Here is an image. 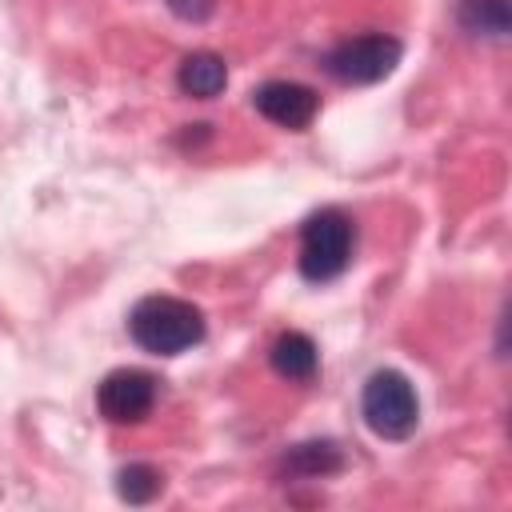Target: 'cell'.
<instances>
[{
    "instance_id": "6da1fadb",
    "label": "cell",
    "mask_w": 512,
    "mask_h": 512,
    "mask_svg": "<svg viewBox=\"0 0 512 512\" xmlns=\"http://www.w3.org/2000/svg\"><path fill=\"white\" fill-rule=\"evenodd\" d=\"M128 332L152 356H180L204 340V312L180 296H144L128 312Z\"/></svg>"
},
{
    "instance_id": "7a4b0ae2",
    "label": "cell",
    "mask_w": 512,
    "mask_h": 512,
    "mask_svg": "<svg viewBox=\"0 0 512 512\" xmlns=\"http://www.w3.org/2000/svg\"><path fill=\"white\" fill-rule=\"evenodd\" d=\"M352 244H356V228L352 216L340 208H320L304 220L300 232V272L312 284L336 280L348 264H352Z\"/></svg>"
},
{
    "instance_id": "3957f363",
    "label": "cell",
    "mask_w": 512,
    "mask_h": 512,
    "mask_svg": "<svg viewBox=\"0 0 512 512\" xmlns=\"http://www.w3.org/2000/svg\"><path fill=\"white\" fill-rule=\"evenodd\" d=\"M360 416L364 424L380 436V440H404L416 432L420 424V400L416 388L404 372L396 368H380L368 376L364 392H360Z\"/></svg>"
},
{
    "instance_id": "277c9868",
    "label": "cell",
    "mask_w": 512,
    "mask_h": 512,
    "mask_svg": "<svg viewBox=\"0 0 512 512\" xmlns=\"http://www.w3.org/2000/svg\"><path fill=\"white\" fill-rule=\"evenodd\" d=\"M400 40L396 36H384V32H364V36H352L344 44H336L328 56H324V68L340 80V84H376L384 76L396 72L400 64Z\"/></svg>"
},
{
    "instance_id": "5b68a950",
    "label": "cell",
    "mask_w": 512,
    "mask_h": 512,
    "mask_svg": "<svg viewBox=\"0 0 512 512\" xmlns=\"http://www.w3.org/2000/svg\"><path fill=\"white\" fill-rule=\"evenodd\" d=\"M160 380L144 368H116L96 388V408L112 424H136L156 408Z\"/></svg>"
},
{
    "instance_id": "8992f818",
    "label": "cell",
    "mask_w": 512,
    "mask_h": 512,
    "mask_svg": "<svg viewBox=\"0 0 512 512\" xmlns=\"http://www.w3.org/2000/svg\"><path fill=\"white\" fill-rule=\"evenodd\" d=\"M252 104H256V112L264 120H272L280 128H292V132L308 128L316 120V112H320V96L312 88L296 84V80H268V84H260L252 92Z\"/></svg>"
},
{
    "instance_id": "52a82bcc",
    "label": "cell",
    "mask_w": 512,
    "mask_h": 512,
    "mask_svg": "<svg viewBox=\"0 0 512 512\" xmlns=\"http://www.w3.org/2000/svg\"><path fill=\"white\" fill-rule=\"evenodd\" d=\"M176 80H180V88H184L188 96H196V100H212V96L224 92V84H228V68H224V60H220L216 52H192V56H184Z\"/></svg>"
},
{
    "instance_id": "ba28073f",
    "label": "cell",
    "mask_w": 512,
    "mask_h": 512,
    "mask_svg": "<svg viewBox=\"0 0 512 512\" xmlns=\"http://www.w3.org/2000/svg\"><path fill=\"white\" fill-rule=\"evenodd\" d=\"M272 368H276L284 380H312L316 368H320V352H316L312 336H304V332H284V336L272 344Z\"/></svg>"
},
{
    "instance_id": "9c48e42d",
    "label": "cell",
    "mask_w": 512,
    "mask_h": 512,
    "mask_svg": "<svg viewBox=\"0 0 512 512\" xmlns=\"http://www.w3.org/2000/svg\"><path fill=\"white\" fill-rule=\"evenodd\" d=\"M460 20L476 36H504L508 32V0H464Z\"/></svg>"
},
{
    "instance_id": "30bf717a",
    "label": "cell",
    "mask_w": 512,
    "mask_h": 512,
    "mask_svg": "<svg viewBox=\"0 0 512 512\" xmlns=\"http://www.w3.org/2000/svg\"><path fill=\"white\" fill-rule=\"evenodd\" d=\"M120 496L128 500V504H148L152 496H160V488H164V476L152 468V464H128L124 472H120Z\"/></svg>"
},
{
    "instance_id": "8fae6325",
    "label": "cell",
    "mask_w": 512,
    "mask_h": 512,
    "mask_svg": "<svg viewBox=\"0 0 512 512\" xmlns=\"http://www.w3.org/2000/svg\"><path fill=\"white\" fill-rule=\"evenodd\" d=\"M288 468L300 476H328L340 468V452L332 444H300V448H292Z\"/></svg>"
},
{
    "instance_id": "7c38bea8",
    "label": "cell",
    "mask_w": 512,
    "mask_h": 512,
    "mask_svg": "<svg viewBox=\"0 0 512 512\" xmlns=\"http://www.w3.org/2000/svg\"><path fill=\"white\" fill-rule=\"evenodd\" d=\"M168 8L180 16V20H208L216 12V0H168Z\"/></svg>"
}]
</instances>
